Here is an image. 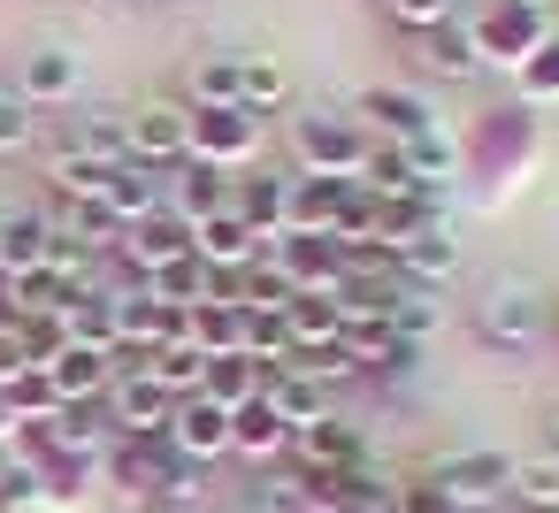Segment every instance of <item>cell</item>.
Wrapping results in <instances>:
<instances>
[{
	"label": "cell",
	"instance_id": "cell-1",
	"mask_svg": "<svg viewBox=\"0 0 559 513\" xmlns=\"http://www.w3.org/2000/svg\"><path fill=\"white\" fill-rule=\"evenodd\" d=\"M467 322H475V337H483L490 353H506V360H521V353H536V345L551 337V291H544L536 276H521V269H506V276H490V284L475 291V307H467Z\"/></svg>",
	"mask_w": 559,
	"mask_h": 513
},
{
	"label": "cell",
	"instance_id": "cell-2",
	"mask_svg": "<svg viewBox=\"0 0 559 513\" xmlns=\"http://www.w3.org/2000/svg\"><path fill=\"white\" fill-rule=\"evenodd\" d=\"M292 154H299V177H345V184H360V169L376 154V131L353 108H307V116H292Z\"/></svg>",
	"mask_w": 559,
	"mask_h": 513
},
{
	"label": "cell",
	"instance_id": "cell-3",
	"mask_svg": "<svg viewBox=\"0 0 559 513\" xmlns=\"http://www.w3.org/2000/svg\"><path fill=\"white\" fill-rule=\"evenodd\" d=\"M467 32H475V55L483 70H521L559 24H551V0H483V9H467Z\"/></svg>",
	"mask_w": 559,
	"mask_h": 513
},
{
	"label": "cell",
	"instance_id": "cell-4",
	"mask_svg": "<svg viewBox=\"0 0 559 513\" xmlns=\"http://www.w3.org/2000/svg\"><path fill=\"white\" fill-rule=\"evenodd\" d=\"M506 467H513V452H490V444H460V452H437V460L421 467V482L437 490V505L498 513V498H506Z\"/></svg>",
	"mask_w": 559,
	"mask_h": 513
},
{
	"label": "cell",
	"instance_id": "cell-5",
	"mask_svg": "<svg viewBox=\"0 0 559 513\" xmlns=\"http://www.w3.org/2000/svg\"><path fill=\"white\" fill-rule=\"evenodd\" d=\"M460 146H467V162H475L467 177H498V184H513V177L536 162V108H521V100H513V108H490Z\"/></svg>",
	"mask_w": 559,
	"mask_h": 513
},
{
	"label": "cell",
	"instance_id": "cell-6",
	"mask_svg": "<svg viewBox=\"0 0 559 513\" xmlns=\"http://www.w3.org/2000/svg\"><path fill=\"white\" fill-rule=\"evenodd\" d=\"M123 146L139 169H185L192 162V100H139L123 116Z\"/></svg>",
	"mask_w": 559,
	"mask_h": 513
},
{
	"label": "cell",
	"instance_id": "cell-7",
	"mask_svg": "<svg viewBox=\"0 0 559 513\" xmlns=\"http://www.w3.org/2000/svg\"><path fill=\"white\" fill-rule=\"evenodd\" d=\"M261 154V116L253 108H192V162L238 177Z\"/></svg>",
	"mask_w": 559,
	"mask_h": 513
},
{
	"label": "cell",
	"instance_id": "cell-8",
	"mask_svg": "<svg viewBox=\"0 0 559 513\" xmlns=\"http://www.w3.org/2000/svg\"><path fill=\"white\" fill-rule=\"evenodd\" d=\"M16 93H24L32 108H70V100L85 93V55L62 47V39H39V47L16 62Z\"/></svg>",
	"mask_w": 559,
	"mask_h": 513
},
{
	"label": "cell",
	"instance_id": "cell-9",
	"mask_svg": "<svg viewBox=\"0 0 559 513\" xmlns=\"http://www.w3.org/2000/svg\"><path fill=\"white\" fill-rule=\"evenodd\" d=\"M276 269L292 276V291H314V299H345V253L337 238H314V230H284L276 246Z\"/></svg>",
	"mask_w": 559,
	"mask_h": 513
},
{
	"label": "cell",
	"instance_id": "cell-10",
	"mask_svg": "<svg viewBox=\"0 0 559 513\" xmlns=\"http://www.w3.org/2000/svg\"><path fill=\"white\" fill-rule=\"evenodd\" d=\"M353 116L376 131V146H406V139L437 131V100H421L414 85H368Z\"/></svg>",
	"mask_w": 559,
	"mask_h": 513
},
{
	"label": "cell",
	"instance_id": "cell-11",
	"mask_svg": "<svg viewBox=\"0 0 559 513\" xmlns=\"http://www.w3.org/2000/svg\"><path fill=\"white\" fill-rule=\"evenodd\" d=\"M100 414H108V429H116V437H169L177 398H169L154 375H116V383H108V398H100Z\"/></svg>",
	"mask_w": 559,
	"mask_h": 513
},
{
	"label": "cell",
	"instance_id": "cell-12",
	"mask_svg": "<svg viewBox=\"0 0 559 513\" xmlns=\"http://www.w3.org/2000/svg\"><path fill=\"white\" fill-rule=\"evenodd\" d=\"M391 269H399V284H414V291H444V284L460 276V230H452V215H437L421 238H406V246L391 253Z\"/></svg>",
	"mask_w": 559,
	"mask_h": 513
},
{
	"label": "cell",
	"instance_id": "cell-13",
	"mask_svg": "<svg viewBox=\"0 0 559 513\" xmlns=\"http://www.w3.org/2000/svg\"><path fill=\"white\" fill-rule=\"evenodd\" d=\"M391 154H399V169L414 177V192H429V200L467 177V146H460V131H444V123L421 131V139H406V146H391Z\"/></svg>",
	"mask_w": 559,
	"mask_h": 513
},
{
	"label": "cell",
	"instance_id": "cell-14",
	"mask_svg": "<svg viewBox=\"0 0 559 513\" xmlns=\"http://www.w3.org/2000/svg\"><path fill=\"white\" fill-rule=\"evenodd\" d=\"M230 207H238V223H246L261 246H276V238L292 230V177H269V169L230 177Z\"/></svg>",
	"mask_w": 559,
	"mask_h": 513
},
{
	"label": "cell",
	"instance_id": "cell-15",
	"mask_svg": "<svg viewBox=\"0 0 559 513\" xmlns=\"http://www.w3.org/2000/svg\"><path fill=\"white\" fill-rule=\"evenodd\" d=\"M169 444H177L185 460H200V467H215V460L230 452V406H215L207 391H192V398H177V414H169Z\"/></svg>",
	"mask_w": 559,
	"mask_h": 513
},
{
	"label": "cell",
	"instance_id": "cell-16",
	"mask_svg": "<svg viewBox=\"0 0 559 513\" xmlns=\"http://www.w3.org/2000/svg\"><path fill=\"white\" fill-rule=\"evenodd\" d=\"M414 62H421V77H437V85H475V77H483V55H475L467 16H460V24H437V32H421V39H414Z\"/></svg>",
	"mask_w": 559,
	"mask_h": 513
},
{
	"label": "cell",
	"instance_id": "cell-17",
	"mask_svg": "<svg viewBox=\"0 0 559 513\" xmlns=\"http://www.w3.org/2000/svg\"><path fill=\"white\" fill-rule=\"evenodd\" d=\"M192 253V223H177V215H146L139 230H123V246H116V261L131 269V276H162L169 261H185Z\"/></svg>",
	"mask_w": 559,
	"mask_h": 513
},
{
	"label": "cell",
	"instance_id": "cell-18",
	"mask_svg": "<svg viewBox=\"0 0 559 513\" xmlns=\"http://www.w3.org/2000/svg\"><path fill=\"white\" fill-rule=\"evenodd\" d=\"M192 253L215 269V276H238V269H253L269 246L238 223V207H223V215H207V223H192Z\"/></svg>",
	"mask_w": 559,
	"mask_h": 513
},
{
	"label": "cell",
	"instance_id": "cell-19",
	"mask_svg": "<svg viewBox=\"0 0 559 513\" xmlns=\"http://www.w3.org/2000/svg\"><path fill=\"white\" fill-rule=\"evenodd\" d=\"M230 452H238V460H261V467H276V460L292 452V429H284V414H276L269 391L246 398V406H230Z\"/></svg>",
	"mask_w": 559,
	"mask_h": 513
},
{
	"label": "cell",
	"instance_id": "cell-20",
	"mask_svg": "<svg viewBox=\"0 0 559 513\" xmlns=\"http://www.w3.org/2000/svg\"><path fill=\"white\" fill-rule=\"evenodd\" d=\"M162 475H169V437H116L108 444V482L116 490L162 498Z\"/></svg>",
	"mask_w": 559,
	"mask_h": 513
},
{
	"label": "cell",
	"instance_id": "cell-21",
	"mask_svg": "<svg viewBox=\"0 0 559 513\" xmlns=\"http://www.w3.org/2000/svg\"><path fill=\"white\" fill-rule=\"evenodd\" d=\"M116 169H123V162H100V154H85V146H70V139L47 154V184H55L70 207H85V200H108Z\"/></svg>",
	"mask_w": 559,
	"mask_h": 513
},
{
	"label": "cell",
	"instance_id": "cell-22",
	"mask_svg": "<svg viewBox=\"0 0 559 513\" xmlns=\"http://www.w3.org/2000/svg\"><path fill=\"white\" fill-rule=\"evenodd\" d=\"M353 200H360V184H345V177H292V230L330 238Z\"/></svg>",
	"mask_w": 559,
	"mask_h": 513
},
{
	"label": "cell",
	"instance_id": "cell-23",
	"mask_svg": "<svg viewBox=\"0 0 559 513\" xmlns=\"http://www.w3.org/2000/svg\"><path fill=\"white\" fill-rule=\"evenodd\" d=\"M47 375H55L62 406H100V398H108V383H116L108 353H93V345H62V353L47 360Z\"/></svg>",
	"mask_w": 559,
	"mask_h": 513
},
{
	"label": "cell",
	"instance_id": "cell-24",
	"mask_svg": "<svg viewBox=\"0 0 559 513\" xmlns=\"http://www.w3.org/2000/svg\"><path fill=\"white\" fill-rule=\"evenodd\" d=\"M292 460H299V475H314V467H353V460H376L368 452V437L353 429V421H314V429H299L292 437Z\"/></svg>",
	"mask_w": 559,
	"mask_h": 513
},
{
	"label": "cell",
	"instance_id": "cell-25",
	"mask_svg": "<svg viewBox=\"0 0 559 513\" xmlns=\"http://www.w3.org/2000/svg\"><path fill=\"white\" fill-rule=\"evenodd\" d=\"M506 498L521 513H559V452H521L506 467Z\"/></svg>",
	"mask_w": 559,
	"mask_h": 513
},
{
	"label": "cell",
	"instance_id": "cell-26",
	"mask_svg": "<svg viewBox=\"0 0 559 513\" xmlns=\"http://www.w3.org/2000/svg\"><path fill=\"white\" fill-rule=\"evenodd\" d=\"M55 253V215H9L0 223V276H24Z\"/></svg>",
	"mask_w": 559,
	"mask_h": 513
},
{
	"label": "cell",
	"instance_id": "cell-27",
	"mask_svg": "<svg viewBox=\"0 0 559 513\" xmlns=\"http://www.w3.org/2000/svg\"><path fill=\"white\" fill-rule=\"evenodd\" d=\"M238 353H253L269 375L292 368V322L276 307H238Z\"/></svg>",
	"mask_w": 559,
	"mask_h": 513
},
{
	"label": "cell",
	"instance_id": "cell-28",
	"mask_svg": "<svg viewBox=\"0 0 559 513\" xmlns=\"http://www.w3.org/2000/svg\"><path fill=\"white\" fill-rule=\"evenodd\" d=\"M100 207H108V215H116L123 230H139L146 215H162V177H154V169H139V162H123Z\"/></svg>",
	"mask_w": 559,
	"mask_h": 513
},
{
	"label": "cell",
	"instance_id": "cell-29",
	"mask_svg": "<svg viewBox=\"0 0 559 513\" xmlns=\"http://www.w3.org/2000/svg\"><path fill=\"white\" fill-rule=\"evenodd\" d=\"M200 391H207L215 406H246V398H261V391H269V368H261L253 353H215Z\"/></svg>",
	"mask_w": 559,
	"mask_h": 513
},
{
	"label": "cell",
	"instance_id": "cell-30",
	"mask_svg": "<svg viewBox=\"0 0 559 513\" xmlns=\"http://www.w3.org/2000/svg\"><path fill=\"white\" fill-rule=\"evenodd\" d=\"M146 375H154L169 398H192V391L207 383V353H200L192 337H177V345H154V353H146Z\"/></svg>",
	"mask_w": 559,
	"mask_h": 513
},
{
	"label": "cell",
	"instance_id": "cell-31",
	"mask_svg": "<svg viewBox=\"0 0 559 513\" xmlns=\"http://www.w3.org/2000/svg\"><path fill=\"white\" fill-rule=\"evenodd\" d=\"M269 398H276V414H284V429L299 437V429H314V421H330V391L322 383H307V375H292V368H276L269 375Z\"/></svg>",
	"mask_w": 559,
	"mask_h": 513
},
{
	"label": "cell",
	"instance_id": "cell-32",
	"mask_svg": "<svg viewBox=\"0 0 559 513\" xmlns=\"http://www.w3.org/2000/svg\"><path fill=\"white\" fill-rule=\"evenodd\" d=\"M192 108H246V55H207L192 70Z\"/></svg>",
	"mask_w": 559,
	"mask_h": 513
},
{
	"label": "cell",
	"instance_id": "cell-33",
	"mask_svg": "<svg viewBox=\"0 0 559 513\" xmlns=\"http://www.w3.org/2000/svg\"><path fill=\"white\" fill-rule=\"evenodd\" d=\"M223 207H230V177L207 169V162H185V177H177V223H207Z\"/></svg>",
	"mask_w": 559,
	"mask_h": 513
},
{
	"label": "cell",
	"instance_id": "cell-34",
	"mask_svg": "<svg viewBox=\"0 0 559 513\" xmlns=\"http://www.w3.org/2000/svg\"><path fill=\"white\" fill-rule=\"evenodd\" d=\"M230 299H238V307H276V314H284L299 291H292V276L276 269V253H261L253 269H238V276H230Z\"/></svg>",
	"mask_w": 559,
	"mask_h": 513
},
{
	"label": "cell",
	"instance_id": "cell-35",
	"mask_svg": "<svg viewBox=\"0 0 559 513\" xmlns=\"http://www.w3.org/2000/svg\"><path fill=\"white\" fill-rule=\"evenodd\" d=\"M284 322H292V353H307V345H330V337L345 330V307H337V299L299 291V299L284 307Z\"/></svg>",
	"mask_w": 559,
	"mask_h": 513
},
{
	"label": "cell",
	"instance_id": "cell-36",
	"mask_svg": "<svg viewBox=\"0 0 559 513\" xmlns=\"http://www.w3.org/2000/svg\"><path fill=\"white\" fill-rule=\"evenodd\" d=\"M513 100H521V108H559V32L513 70Z\"/></svg>",
	"mask_w": 559,
	"mask_h": 513
},
{
	"label": "cell",
	"instance_id": "cell-37",
	"mask_svg": "<svg viewBox=\"0 0 559 513\" xmlns=\"http://www.w3.org/2000/svg\"><path fill=\"white\" fill-rule=\"evenodd\" d=\"M284 100H292V70L276 55H246V108L253 116H276Z\"/></svg>",
	"mask_w": 559,
	"mask_h": 513
},
{
	"label": "cell",
	"instance_id": "cell-38",
	"mask_svg": "<svg viewBox=\"0 0 559 513\" xmlns=\"http://www.w3.org/2000/svg\"><path fill=\"white\" fill-rule=\"evenodd\" d=\"M253 513H314V498H307V475L299 467H269L261 482H253V498H246Z\"/></svg>",
	"mask_w": 559,
	"mask_h": 513
},
{
	"label": "cell",
	"instance_id": "cell-39",
	"mask_svg": "<svg viewBox=\"0 0 559 513\" xmlns=\"http://www.w3.org/2000/svg\"><path fill=\"white\" fill-rule=\"evenodd\" d=\"M192 345L215 360V353H238V299H207L192 307Z\"/></svg>",
	"mask_w": 559,
	"mask_h": 513
},
{
	"label": "cell",
	"instance_id": "cell-40",
	"mask_svg": "<svg viewBox=\"0 0 559 513\" xmlns=\"http://www.w3.org/2000/svg\"><path fill=\"white\" fill-rule=\"evenodd\" d=\"M292 375H307V383H322V391H337V383H353L360 375V360L330 337V345H307V353H292Z\"/></svg>",
	"mask_w": 559,
	"mask_h": 513
},
{
	"label": "cell",
	"instance_id": "cell-41",
	"mask_svg": "<svg viewBox=\"0 0 559 513\" xmlns=\"http://www.w3.org/2000/svg\"><path fill=\"white\" fill-rule=\"evenodd\" d=\"M9 406H16V421L32 429V421H55V414H62V391H55L47 368H24V375L9 383Z\"/></svg>",
	"mask_w": 559,
	"mask_h": 513
},
{
	"label": "cell",
	"instance_id": "cell-42",
	"mask_svg": "<svg viewBox=\"0 0 559 513\" xmlns=\"http://www.w3.org/2000/svg\"><path fill=\"white\" fill-rule=\"evenodd\" d=\"M467 9H475V0H383V16H391L399 32H414V39L437 32V24H460Z\"/></svg>",
	"mask_w": 559,
	"mask_h": 513
},
{
	"label": "cell",
	"instance_id": "cell-43",
	"mask_svg": "<svg viewBox=\"0 0 559 513\" xmlns=\"http://www.w3.org/2000/svg\"><path fill=\"white\" fill-rule=\"evenodd\" d=\"M32 131H39V108H32L16 85H0V162H16V154L32 146Z\"/></svg>",
	"mask_w": 559,
	"mask_h": 513
},
{
	"label": "cell",
	"instance_id": "cell-44",
	"mask_svg": "<svg viewBox=\"0 0 559 513\" xmlns=\"http://www.w3.org/2000/svg\"><path fill=\"white\" fill-rule=\"evenodd\" d=\"M70 146H85V154H100V162H131V146H123V116H116V108H93V116L78 123Z\"/></svg>",
	"mask_w": 559,
	"mask_h": 513
},
{
	"label": "cell",
	"instance_id": "cell-45",
	"mask_svg": "<svg viewBox=\"0 0 559 513\" xmlns=\"http://www.w3.org/2000/svg\"><path fill=\"white\" fill-rule=\"evenodd\" d=\"M200 490H207V467H200V460H185V452L169 444V475H162V513H177V505H200Z\"/></svg>",
	"mask_w": 559,
	"mask_h": 513
},
{
	"label": "cell",
	"instance_id": "cell-46",
	"mask_svg": "<svg viewBox=\"0 0 559 513\" xmlns=\"http://www.w3.org/2000/svg\"><path fill=\"white\" fill-rule=\"evenodd\" d=\"M24 368H32V353H24V330H16V322H0V391H9Z\"/></svg>",
	"mask_w": 559,
	"mask_h": 513
},
{
	"label": "cell",
	"instance_id": "cell-47",
	"mask_svg": "<svg viewBox=\"0 0 559 513\" xmlns=\"http://www.w3.org/2000/svg\"><path fill=\"white\" fill-rule=\"evenodd\" d=\"M24 513H70V505H62V498H32Z\"/></svg>",
	"mask_w": 559,
	"mask_h": 513
},
{
	"label": "cell",
	"instance_id": "cell-48",
	"mask_svg": "<svg viewBox=\"0 0 559 513\" xmlns=\"http://www.w3.org/2000/svg\"><path fill=\"white\" fill-rule=\"evenodd\" d=\"M544 429H551V452H559V398H551V414H544Z\"/></svg>",
	"mask_w": 559,
	"mask_h": 513
},
{
	"label": "cell",
	"instance_id": "cell-49",
	"mask_svg": "<svg viewBox=\"0 0 559 513\" xmlns=\"http://www.w3.org/2000/svg\"><path fill=\"white\" fill-rule=\"evenodd\" d=\"M551 337H559V299H551Z\"/></svg>",
	"mask_w": 559,
	"mask_h": 513
},
{
	"label": "cell",
	"instance_id": "cell-50",
	"mask_svg": "<svg viewBox=\"0 0 559 513\" xmlns=\"http://www.w3.org/2000/svg\"><path fill=\"white\" fill-rule=\"evenodd\" d=\"M437 513H467V505H437Z\"/></svg>",
	"mask_w": 559,
	"mask_h": 513
},
{
	"label": "cell",
	"instance_id": "cell-51",
	"mask_svg": "<svg viewBox=\"0 0 559 513\" xmlns=\"http://www.w3.org/2000/svg\"><path fill=\"white\" fill-rule=\"evenodd\" d=\"M0 223H9V207H0Z\"/></svg>",
	"mask_w": 559,
	"mask_h": 513
}]
</instances>
